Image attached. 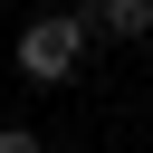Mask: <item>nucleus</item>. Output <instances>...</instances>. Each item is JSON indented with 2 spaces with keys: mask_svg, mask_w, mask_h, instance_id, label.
Instances as JSON below:
<instances>
[{
  "mask_svg": "<svg viewBox=\"0 0 153 153\" xmlns=\"http://www.w3.org/2000/svg\"><path fill=\"white\" fill-rule=\"evenodd\" d=\"M86 57V10H57V19H29L19 29V76L29 86H67Z\"/></svg>",
  "mask_w": 153,
  "mask_h": 153,
  "instance_id": "1",
  "label": "nucleus"
},
{
  "mask_svg": "<svg viewBox=\"0 0 153 153\" xmlns=\"http://www.w3.org/2000/svg\"><path fill=\"white\" fill-rule=\"evenodd\" d=\"M86 29H105V38H143V29H153V0H96Z\"/></svg>",
  "mask_w": 153,
  "mask_h": 153,
  "instance_id": "2",
  "label": "nucleus"
},
{
  "mask_svg": "<svg viewBox=\"0 0 153 153\" xmlns=\"http://www.w3.org/2000/svg\"><path fill=\"white\" fill-rule=\"evenodd\" d=\"M0 153H48V143H38L29 124H0Z\"/></svg>",
  "mask_w": 153,
  "mask_h": 153,
  "instance_id": "3",
  "label": "nucleus"
}]
</instances>
